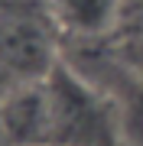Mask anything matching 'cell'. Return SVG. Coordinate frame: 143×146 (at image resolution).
I'll list each match as a JSON object with an SVG mask.
<instances>
[{
  "mask_svg": "<svg viewBox=\"0 0 143 146\" xmlns=\"http://www.w3.org/2000/svg\"><path fill=\"white\" fill-rule=\"evenodd\" d=\"M46 94L52 107L55 146H117L124 133V117L114 101L98 94L85 78L65 65L46 78Z\"/></svg>",
  "mask_w": 143,
  "mask_h": 146,
  "instance_id": "cell-1",
  "label": "cell"
},
{
  "mask_svg": "<svg viewBox=\"0 0 143 146\" xmlns=\"http://www.w3.org/2000/svg\"><path fill=\"white\" fill-rule=\"evenodd\" d=\"M0 62L13 72L20 84L46 81L55 72L52 39L36 20L26 16H3L0 20Z\"/></svg>",
  "mask_w": 143,
  "mask_h": 146,
  "instance_id": "cell-2",
  "label": "cell"
},
{
  "mask_svg": "<svg viewBox=\"0 0 143 146\" xmlns=\"http://www.w3.org/2000/svg\"><path fill=\"white\" fill-rule=\"evenodd\" d=\"M0 123L10 146H55L46 81L16 88L0 107Z\"/></svg>",
  "mask_w": 143,
  "mask_h": 146,
  "instance_id": "cell-3",
  "label": "cell"
},
{
  "mask_svg": "<svg viewBox=\"0 0 143 146\" xmlns=\"http://www.w3.org/2000/svg\"><path fill=\"white\" fill-rule=\"evenodd\" d=\"M55 23L78 36H101L117 16V0H49Z\"/></svg>",
  "mask_w": 143,
  "mask_h": 146,
  "instance_id": "cell-4",
  "label": "cell"
},
{
  "mask_svg": "<svg viewBox=\"0 0 143 146\" xmlns=\"http://www.w3.org/2000/svg\"><path fill=\"white\" fill-rule=\"evenodd\" d=\"M16 88H23V84L13 78V72H10V68H7L3 62H0V107H3V101L10 98V94H13Z\"/></svg>",
  "mask_w": 143,
  "mask_h": 146,
  "instance_id": "cell-5",
  "label": "cell"
},
{
  "mask_svg": "<svg viewBox=\"0 0 143 146\" xmlns=\"http://www.w3.org/2000/svg\"><path fill=\"white\" fill-rule=\"evenodd\" d=\"M0 146H10L7 143V133H3V123H0Z\"/></svg>",
  "mask_w": 143,
  "mask_h": 146,
  "instance_id": "cell-6",
  "label": "cell"
}]
</instances>
